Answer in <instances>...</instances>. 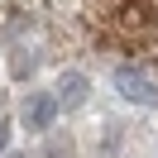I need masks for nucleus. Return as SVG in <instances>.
Instances as JSON below:
<instances>
[{
  "instance_id": "obj_1",
  "label": "nucleus",
  "mask_w": 158,
  "mask_h": 158,
  "mask_svg": "<svg viewBox=\"0 0 158 158\" xmlns=\"http://www.w3.org/2000/svg\"><path fill=\"white\" fill-rule=\"evenodd\" d=\"M115 91L125 101H134V106H158V86L148 77H139V72H129V67H120L115 72Z\"/></svg>"
},
{
  "instance_id": "obj_2",
  "label": "nucleus",
  "mask_w": 158,
  "mask_h": 158,
  "mask_svg": "<svg viewBox=\"0 0 158 158\" xmlns=\"http://www.w3.org/2000/svg\"><path fill=\"white\" fill-rule=\"evenodd\" d=\"M53 101H58V110H81L86 106V77H81V72H62Z\"/></svg>"
},
{
  "instance_id": "obj_3",
  "label": "nucleus",
  "mask_w": 158,
  "mask_h": 158,
  "mask_svg": "<svg viewBox=\"0 0 158 158\" xmlns=\"http://www.w3.org/2000/svg\"><path fill=\"white\" fill-rule=\"evenodd\" d=\"M53 115H58V101H53V96H29V101H24V125H29V129H48Z\"/></svg>"
},
{
  "instance_id": "obj_4",
  "label": "nucleus",
  "mask_w": 158,
  "mask_h": 158,
  "mask_svg": "<svg viewBox=\"0 0 158 158\" xmlns=\"http://www.w3.org/2000/svg\"><path fill=\"white\" fill-rule=\"evenodd\" d=\"M5 144H10V125H0V153H5Z\"/></svg>"
}]
</instances>
